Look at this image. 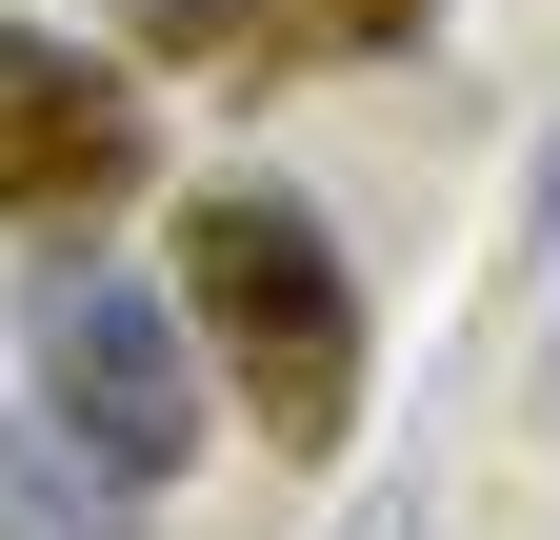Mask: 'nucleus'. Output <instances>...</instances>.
<instances>
[{
  "label": "nucleus",
  "mask_w": 560,
  "mask_h": 540,
  "mask_svg": "<svg viewBox=\"0 0 560 540\" xmlns=\"http://www.w3.org/2000/svg\"><path fill=\"white\" fill-rule=\"evenodd\" d=\"M180 320L200 301L120 281V260H81V240L21 281V361H40V400L120 460V481H180V460H200V341H180Z\"/></svg>",
  "instance_id": "obj_2"
},
{
  "label": "nucleus",
  "mask_w": 560,
  "mask_h": 540,
  "mask_svg": "<svg viewBox=\"0 0 560 540\" xmlns=\"http://www.w3.org/2000/svg\"><path fill=\"white\" fill-rule=\"evenodd\" d=\"M140 60H221V81H260V60H301V21H280V0H140Z\"/></svg>",
  "instance_id": "obj_5"
},
{
  "label": "nucleus",
  "mask_w": 560,
  "mask_h": 540,
  "mask_svg": "<svg viewBox=\"0 0 560 540\" xmlns=\"http://www.w3.org/2000/svg\"><path fill=\"white\" fill-rule=\"evenodd\" d=\"M140 180H161V141H140V81H120V60L101 40H0V221H101V200H140Z\"/></svg>",
  "instance_id": "obj_3"
},
{
  "label": "nucleus",
  "mask_w": 560,
  "mask_h": 540,
  "mask_svg": "<svg viewBox=\"0 0 560 540\" xmlns=\"http://www.w3.org/2000/svg\"><path fill=\"white\" fill-rule=\"evenodd\" d=\"M340 540H420V501H400V481H381V501H361V520H340Z\"/></svg>",
  "instance_id": "obj_7"
},
{
  "label": "nucleus",
  "mask_w": 560,
  "mask_h": 540,
  "mask_svg": "<svg viewBox=\"0 0 560 540\" xmlns=\"http://www.w3.org/2000/svg\"><path fill=\"white\" fill-rule=\"evenodd\" d=\"M301 21V60H400V40H441V0H280Z\"/></svg>",
  "instance_id": "obj_6"
},
{
  "label": "nucleus",
  "mask_w": 560,
  "mask_h": 540,
  "mask_svg": "<svg viewBox=\"0 0 560 540\" xmlns=\"http://www.w3.org/2000/svg\"><path fill=\"white\" fill-rule=\"evenodd\" d=\"M0 540H140V481L60 421V400H40V421H0Z\"/></svg>",
  "instance_id": "obj_4"
},
{
  "label": "nucleus",
  "mask_w": 560,
  "mask_h": 540,
  "mask_svg": "<svg viewBox=\"0 0 560 540\" xmlns=\"http://www.w3.org/2000/svg\"><path fill=\"white\" fill-rule=\"evenodd\" d=\"M180 301H200V341H221L241 421L280 460H340V421H361V281H340V240L301 200L280 180H200L180 200Z\"/></svg>",
  "instance_id": "obj_1"
}]
</instances>
